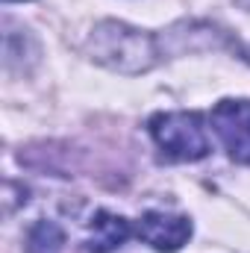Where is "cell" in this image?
<instances>
[{
  "instance_id": "cell-6",
  "label": "cell",
  "mask_w": 250,
  "mask_h": 253,
  "mask_svg": "<svg viewBox=\"0 0 250 253\" xmlns=\"http://www.w3.org/2000/svg\"><path fill=\"white\" fill-rule=\"evenodd\" d=\"M62 248V233L56 224H39L30 233V253H56Z\"/></svg>"
},
{
  "instance_id": "cell-5",
  "label": "cell",
  "mask_w": 250,
  "mask_h": 253,
  "mask_svg": "<svg viewBox=\"0 0 250 253\" xmlns=\"http://www.w3.org/2000/svg\"><path fill=\"white\" fill-rule=\"evenodd\" d=\"M129 239V221L100 209L91 224H88V236H85V251L88 253H112Z\"/></svg>"
},
{
  "instance_id": "cell-7",
  "label": "cell",
  "mask_w": 250,
  "mask_h": 253,
  "mask_svg": "<svg viewBox=\"0 0 250 253\" xmlns=\"http://www.w3.org/2000/svg\"><path fill=\"white\" fill-rule=\"evenodd\" d=\"M242 59H245V62H250V47H242Z\"/></svg>"
},
{
  "instance_id": "cell-3",
  "label": "cell",
  "mask_w": 250,
  "mask_h": 253,
  "mask_svg": "<svg viewBox=\"0 0 250 253\" xmlns=\"http://www.w3.org/2000/svg\"><path fill=\"white\" fill-rule=\"evenodd\" d=\"M212 129L236 162L250 165V100H221L212 109Z\"/></svg>"
},
{
  "instance_id": "cell-2",
  "label": "cell",
  "mask_w": 250,
  "mask_h": 253,
  "mask_svg": "<svg viewBox=\"0 0 250 253\" xmlns=\"http://www.w3.org/2000/svg\"><path fill=\"white\" fill-rule=\"evenodd\" d=\"M147 126L162 156L174 162H197L212 150L206 121L197 112H159Z\"/></svg>"
},
{
  "instance_id": "cell-1",
  "label": "cell",
  "mask_w": 250,
  "mask_h": 253,
  "mask_svg": "<svg viewBox=\"0 0 250 253\" xmlns=\"http://www.w3.org/2000/svg\"><path fill=\"white\" fill-rule=\"evenodd\" d=\"M88 53L94 56V62L106 65L118 74L150 71L159 56L156 42L147 33L118 24V21H103L94 27L91 39H88Z\"/></svg>"
},
{
  "instance_id": "cell-8",
  "label": "cell",
  "mask_w": 250,
  "mask_h": 253,
  "mask_svg": "<svg viewBox=\"0 0 250 253\" xmlns=\"http://www.w3.org/2000/svg\"><path fill=\"white\" fill-rule=\"evenodd\" d=\"M236 3H239L242 9H248V12H250V0H236Z\"/></svg>"
},
{
  "instance_id": "cell-4",
  "label": "cell",
  "mask_w": 250,
  "mask_h": 253,
  "mask_svg": "<svg viewBox=\"0 0 250 253\" xmlns=\"http://www.w3.org/2000/svg\"><path fill=\"white\" fill-rule=\"evenodd\" d=\"M135 233L153 251L174 253L191 239V221L186 215H171V212H144L138 218Z\"/></svg>"
}]
</instances>
